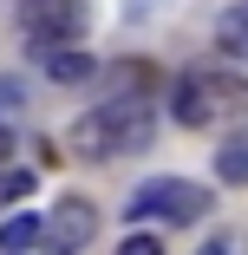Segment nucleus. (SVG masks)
Returning a JSON list of instances; mask_svg holds the SVG:
<instances>
[{
    "mask_svg": "<svg viewBox=\"0 0 248 255\" xmlns=\"http://www.w3.org/2000/svg\"><path fill=\"white\" fill-rule=\"evenodd\" d=\"M20 26L39 46H66L85 33V0H20Z\"/></svg>",
    "mask_w": 248,
    "mask_h": 255,
    "instance_id": "obj_4",
    "label": "nucleus"
},
{
    "mask_svg": "<svg viewBox=\"0 0 248 255\" xmlns=\"http://www.w3.org/2000/svg\"><path fill=\"white\" fill-rule=\"evenodd\" d=\"M216 210V196L203 183H183V177H164V183H144L131 216H164V223H203Z\"/></svg>",
    "mask_w": 248,
    "mask_h": 255,
    "instance_id": "obj_3",
    "label": "nucleus"
},
{
    "mask_svg": "<svg viewBox=\"0 0 248 255\" xmlns=\"http://www.w3.org/2000/svg\"><path fill=\"white\" fill-rule=\"evenodd\" d=\"M203 255H235V236H216V242H209Z\"/></svg>",
    "mask_w": 248,
    "mask_h": 255,
    "instance_id": "obj_12",
    "label": "nucleus"
},
{
    "mask_svg": "<svg viewBox=\"0 0 248 255\" xmlns=\"http://www.w3.org/2000/svg\"><path fill=\"white\" fill-rule=\"evenodd\" d=\"M216 177H222L229 190H248V137H235V144L216 150Z\"/></svg>",
    "mask_w": 248,
    "mask_h": 255,
    "instance_id": "obj_9",
    "label": "nucleus"
},
{
    "mask_svg": "<svg viewBox=\"0 0 248 255\" xmlns=\"http://www.w3.org/2000/svg\"><path fill=\"white\" fill-rule=\"evenodd\" d=\"M216 46H222L229 59L248 66V0H242V7H229V13L216 20Z\"/></svg>",
    "mask_w": 248,
    "mask_h": 255,
    "instance_id": "obj_7",
    "label": "nucleus"
},
{
    "mask_svg": "<svg viewBox=\"0 0 248 255\" xmlns=\"http://www.w3.org/2000/svg\"><path fill=\"white\" fill-rule=\"evenodd\" d=\"M118 255H164V242L137 229V236H124V242H118Z\"/></svg>",
    "mask_w": 248,
    "mask_h": 255,
    "instance_id": "obj_11",
    "label": "nucleus"
},
{
    "mask_svg": "<svg viewBox=\"0 0 248 255\" xmlns=\"http://www.w3.org/2000/svg\"><path fill=\"white\" fill-rule=\"evenodd\" d=\"M26 196H33V170H13V164H0V210H20Z\"/></svg>",
    "mask_w": 248,
    "mask_h": 255,
    "instance_id": "obj_10",
    "label": "nucleus"
},
{
    "mask_svg": "<svg viewBox=\"0 0 248 255\" xmlns=\"http://www.w3.org/2000/svg\"><path fill=\"white\" fill-rule=\"evenodd\" d=\"M13 157V137H7V125H0V164H7Z\"/></svg>",
    "mask_w": 248,
    "mask_h": 255,
    "instance_id": "obj_13",
    "label": "nucleus"
},
{
    "mask_svg": "<svg viewBox=\"0 0 248 255\" xmlns=\"http://www.w3.org/2000/svg\"><path fill=\"white\" fill-rule=\"evenodd\" d=\"M157 137V105L144 92H111L98 112L72 118L66 144H72V157L85 164H111V157H131V150H144Z\"/></svg>",
    "mask_w": 248,
    "mask_h": 255,
    "instance_id": "obj_1",
    "label": "nucleus"
},
{
    "mask_svg": "<svg viewBox=\"0 0 248 255\" xmlns=\"http://www.w3.org/2000/svg\"><path fill=\"white\" fill-rule=\"evenodd\" d=\"M39 66H46V79H53V85H85V79L98 72V59L85 53L79 39H66V46H46V53H39Z\"/></svg>",
    "mask_w": 248,
    "mask_h": 255,
    "instance_id": "obj_6",
    "label": "nucleus"
},
{
    "mask_svg": "<svg viewBox=\"0 0 248 255\" xmlns=\"http://www.w3.org/2000/svg\"><path fill=\"white\" fill-rule=\"evenodd\" d=\"M170 118L189 131H209V125H248V79L222 72V66H196L170 85Z\"/></svg>",
    "mask_w": 248,
    "mask_h": 255,
    "instance_id": "obj_2",
    "label": "nucleus"
},
{
    "mask_svg": "<svg viewBox=\"0 0 248 255\" xmlns=\"http://www.w3.org/2000/svg\"><path fill=\"white\" fill-rule=\"evenodd\" d=\"M91 229H98V210H91V196H59L53 203V216H46V249L53 255H72V249H85L91 242Z\"/></svg>",
    "mask_w": 248,
    "mask_h": 255,
    "instance_id": "obj_5",
    "label": "nucleus"
},
{
    "mask_svg": "<svg viewBox=\"0 0 248 255\" xmlns=\"http://www.w3.org/2000/svg\"><path fill=\"white\" fill-rule=\"evenodd\" d=\"M39 236H46V216H26V210H7V223H0V249H7V255L33 249Z\"/></svg>",
    "mask_w": 248,
    "mask_h": 255,
    "instance_id": "obj_8",
    "label": "nucleus"
},
{
    "mask_svg": "<svg viewBox=\"0 0 248 255\" xmlns=\"http://www.w3.org/2000/svg\"><path fill=\"white\" fill-rule=\"evenodd\" d=\"M0 255H7V249H0Z\"/></svg>",
    "mask_w": 248,
    "mask_h": 255,
    "instance_id": "obj_14",
    "label": "nucleus"
}]
</instances>
